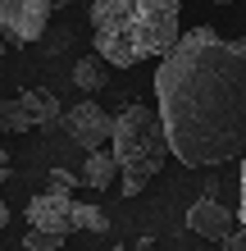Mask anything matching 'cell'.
Listing matches in <instances>:
<instances>
[{
	"mask_svg": "<svg viewBox=\"0 0 246 251\" xmlns=\"http://www.w3.org/2000/svg\"><path fill=\"white\" fill-rule=\"evenodd\" d=\"M155 100L169 151L187 169L246 160V41L214 27L182 32L155 69Z\"/></svg>",
	"mask_w": 246,
	"mask_h": 251,
	"instance_id": "1",
	"label": "cell"
},
{
	"mask_svg": "<svg viewBox=\"0 0 246 251\" xmlns=\"http://www.w3.org/2000/svg\"><path fill=\"white\" fill-rule=\"evenodd\" d=\"M87 9H91V46L114 69L164 60L182 37L178 0H91Z\"/></svg>",
	"mask_w": 246,
	"mask_h": 251,
	"instance_id": "2",
	"label": "cell"
},
{
	"mask_svg": "<svg viewBox=\"0 0 246 251\" xmlns=\"http://www.w3.org/2000/svg\"><path fill=\"white\" fill-rule=\"evenodd\" d=\"M110 151H114L119 174H123V197H137V192L164 169V155H173L169 151V137H164L160 110H151V105L119 110V114H114Z\"/></svg>",
	"mask_w": 246,
	"mask_h": 251,
	"instance_id": "3",
	"label": "cell"
},
{
	"mask_svg": "<svg viewBox=\"0 0 246 251\" xmlns=\"http://www.w3.org/2000/svg\"><path fill=\"white\" fill-rule=\"evenodd\" d=\"M60 119H64V105L55 100V92H41V87L0 105V128L5 132H32V128H50Z\"/></svg>",
	"mask_w": 246,
	"mask_h": 251,
	"instance_id": "4",
	"label": "cell"
},
{
	"mask_svg": "<svg viewBox=\"0 0 246 251\" xmlns=\"http://www.w3.org/2000/svg\"><path fill=\"white\" fill-rule=\"evenodd\" d=\"M55 0H0V32L9 41H37L50 23Z\"/></svg>",
	"mask_w": 246,
	"mask_h": 251,
	"instance_id": "5",
	"label": "cell"
},
{
	"mask_svg": "<svg viewBox=\"0 0 246 251\" xmlns=\"http://www.w3.org/2000/svg\"><path fill=\"white\" fill-rule=\"evenodd\" d=\"M60 124H64V132L78 146H87V151H100V146H110V137H114V114H105L96 100H82V105L64 110Z\"/></svg>",
	"mask_w": 246,
	"mask_h": 251,
	"instance_id": "6",
	"label": "cell"
},
{
	"mask_svg": "<svg viewBox=\"0 0 246 251\" xmlns=\"http://www.w3.org/2000/svg\"><path fill=\"white\" fill-rule=\"evenodd\" d=\"M27 228H46V233H60V238H73L78 224H73V197L64 192H37L27 201Z\"/></svg>",
	"mask_w": 246,
	"mask_h": 251,
	"instance_id": "7",
	"label": "cell"
},
{
	"mask_svg": "<svg viewBox=\"0 0 246 251\" xmlns=\"http://www.w3.org/2000/svg\"><path fill=\"white\" fill-rule=\"evenodd\" d=\"M237 224H242V215H233L228 205H219L214 197H201V201L192 205V210H187V228H192L196 238L214 242V247H219V242H224V238H228V233H233Z\"/></svg>",
	"mask_w": 246,
	"mask_h": 251,
	"instance_id": "8",
	"label": "cell"
},
{
	"mask_svg": "<svg viewBox=\"0 0 246 251\" xmlns=\"http://www.w3.org/2000/svg\"><path fill=\"white\" fill-rule=\"evenodd\" d=\"M114 178H119V160H114L110 146H100V151H87V160H82V183H87V187H96V192H105Z\"/></svg>",
	"mask_w": 246,
	"mask_h": 251,
	"instance_id": "9",
	"label": "cell"
},
{
	"mask_svg": "<svg viewBox=\"0 0 246 251\" xmlns=\"http://www.w3.org/2000/svg\"><path fill=\"white\" fill-rule=\"evenodd\" d=\"M73 87H82V92H100V87H105V60H100V55L78 60L73 64Z\"/></svg>",
	"mask_w": 246,
	"mask_h": 251,
	"instance_id": "10",
	"label": "cell"
},
{
	"mask_svg": "<svg viewBox=\"0 0 246 251\" xmlns=\"http://www.w3.org/2000/svg\"><path fill=\"white\" fill-rule=\"evenodd\" d=\"M73 224H78V233H105V228H110V215L100 210V205L73 201Z\"/></svg>",
	"mask_w": 246,
	"mask_h": 251,
	"instance_id": "11",
	"label": "cell"
},
{
	"mask_svg": "<svg viewBox=\"0 0 246 251\" xmlns=\"http://www.w3.org/2000/svg\"><path fill=\"white\" fill-rule=\"evenodd\" d=\"M68 238H60V233H46V228H27L23 233V251H60Z\"/></svg>",
	"mask_w": 246,
	"mask_h": 251,
	"instance_id": "12",
	"label": "cell"
},
{
	"mask_svg": "<svg viewBox=\"0 0 246 251\" xmlns=\"http://www.w3.org/2000/svg\"><path fill=\"white\" fill-rule=\"evenodd\" d=\"M82 183V174H68V169H50V192H64L73 197V187Z\"/></svg>",
	"mask_w": 246,
	"mask_h": 251,
	"instance_id": "13",
	"label": "cell"
},
{
	"mask_svg": "<svg viewBox=\"0 0 246 251\" xmlns=\"http://www.w3.org/2000/svg\"><path fill=\"white\" fill-rule=\"evenodd\" d=\"M237 192H242V201H237V215H242V224H246V160H242V183H237Z\"/></svg>",
	"mask_w": 246,
	"mask_h": 251,
	"instance_id": "14",
	"label": "cell"
},
{
	"mask_svg": "<svg viewBox=\"0 0 246 251\" xmlns=\"http://www.w3.org/2000/svg\"><path fill=\"white\" fill-rule=\"evenodd\" d=\"M9 178V165H5V146H0V183Z\"/></svg>",
	"mask_w": 246,
	"mask_h": 251,
	"instance_id": "15",
	"label": "cell"
},
{
	"mask_svg": "<svg viewBox=\"0 0 246 251\" xmlns=\"http://www.w3.org/2000/svg\"><path fill=\"white\" fill-rule=\"evenodd\" d=\"M9 224V205H5V197H0V228Z\"/></svg>",
	"mask_w": 246,
	"mask_h": 251,
	"instance_id": "16",
	"label": "cell"
},
{
	"mask_svg": "<svg viewBox=\"0 0 246 251\" xmlns=\"http://www.w3.org/2000/svg\"><path fill=\"white\" fill-rule=\"evenodd\" d=\"M0 50H9V37H5V32H0Z\"/></svg>",
	"mask_w": 246,
	"mask_h": 251,
	"instance_id": "17",
	"label": "cell"
},
{
	"mask_svg": "<svg viewBox=\"0 0 246 251\" xmlns=\"http://www.w3.org/2000/svg\"><path fill=\"white\" fill-rule=\"evenodd\" d=\"M210 5H237V0H210Z\"/></svg>",
	"mask_w": 246,
	"mask_h": 251,
	"instance_id": "18",
	"label": "cell"
},
{
	"mask_svg": "<svg viewBox=\"0 0 246 251\" xmlns=\"http://www.w3.org/2000/svg\"><path fill=\"white\" fill-rule=\"evenodd\" d=\"M64 5H73V0H55V9H64Z\"/></svg>",
	"mask_w": 246,
	"mask_h": 251,
	"instance_id": "19",
	"label": "cell"
},
{
	"mask_svg": "<svg viewBox=\"0 0 246 251\" xmlns=\"http://www.w3.org/2000/svg\"><path fill=\"white\" fill-rule=\"evenodd\" d=\"M110 251H123V247H110Z\"/></svg>",
	"mask_w": 246,
	"mask_h": 251,
	"instance_id": "20",
	"label": "cell"
}]
</instances>
